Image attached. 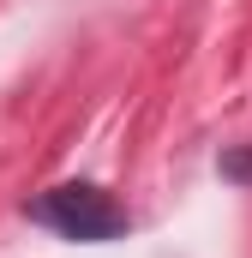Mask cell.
<instances>
[{
    "label": "cell",
    "mask_w": 252,
    "mask_h": 258,
    "mask_svg": "<svg viewBox=\"0 0 252 258\" xmlns=\"http://www.w3.org/2000/svg\"><path fill=\"white\" fill-rule=\"evenodd\" d=\"M30 216L48 222V228L66 234V240H114V234H126V210L102 192V186H90V180L48 186V192L30 204Z\"/></svg>",
    "instance_id": "1"
},
{
    "label": "cell",
    "mask_w": 252,
    "mask_h": 258,
    "mask_svg": "<svg viewBox=\"0 0 252 258\" xmlns=\"http://www.w3.org/2000/svg\"><path fill=\"white\" fill-rule=\"evenodd\" d=\"M222 174L228 180H252V156H222Z\"/></svg>",
    "instance_id": "2"
}]
</instances>
